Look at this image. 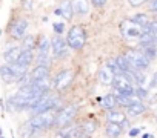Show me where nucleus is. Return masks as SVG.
Masks as SVG:
<instances>
[{
	"instance_id": "nucleus-1",
	"label": "nucleus",
	"mask_w": 157,
	"mask_h": 138,
	"mask_svg": "<svg viewBox=\"0 0 157 138\" xmlns=\"http://www.w3.org/2000/svg\"><path fill=\"white\" fill-rule=\"evenodd\" d=\"M57 111H59V109H56V107H54V109L45 111V112H42V114H36V115H33V117L28 120V121H29V124H31V127L34 129L36 135H39V132L46 130V129H49V127H52V126H54Z\"/></svg>"
},
{
	"instance_id": "nucleus-2",
	"label": "nucleus",
	"mask_w": 157,
	"mask_h": 138,
	"mask_svg": "<svg viewBox=\"0 0 157 138\" xmlns=\"http://www.w3.org/2000/svg\"><path fill=\"white\" fill-rule=\"evenodd\" d=\"M66 43H68L69 49L80 51L86 45V31H85V28L78 26V25L69 28V31L66 34Z\"/></svg>"
},
{
	"instance_id": "nucleus-3",
	"label": "nucleus",
	"mask_w": 157,
	"mask_h": 138,
	"mask_svg": "<svg viewBox=\"0 0 157 138\" xmlns=\"http://www.w3.org/2000/svg\"><path fill=\"white\" fill-rule=\"evenodd\" d=\"M59 106H60V98L57 97V95H54V94H49V92H46L31 109H29V114H31V117L33 115H36V114H42V112H45V111H49V109H59Z\"/></svg>"
},
{
	"instance_id": "nucleus-4",
	"label": "nucleus",
	"mask_w": 157,
	"mask_h": 138,
	"mask_svg": "<svg viewBox=\"0 0 157 138\" xmlns=\"http://www.w3.org/2000/svg\"><path fill=\"white\" fill-rule=\"evenodd\" d=\"M113 89L116 94L119 95H134V83L131 82V78H128L126 74H119L114 77L113 83H111Z\"/></svg>"
},
{
	"instance_id": "nucleus-5",
	"label": "nucleus",
	"mask_w": 157,
	"mask_h": 138,
	"mask_svg": "<svg viewBox=\"0 0 157 138\" xmlns=\"http://www.w3.org/2000/svg\"><path fill=\"white\" fill-rule=\"evenodd\" d=\"M119 28H120L122 37H123L125 40H128V42H134V40L139 42V38H140V35H142V32H143V29H142L139 25H136L131 19L122 20Z\"/></svg>"
},
{
	"instance_id": "nucleus-6",
	"label": "nucleus",
	"mask_w": 157,
	"mask_h": 138,
	"mask_svg": "<svg viewBox=\"0 0 157 138\" xmlns=\"http://www.w3.org/2000/svg\"><path fill=\"white\" fill-rule=\"evenodd\" d=\"M51 51L56 60H63L69 55V46L66 43V38H63L62 35L56 34L51 38Z\"/></svg>"
},
{
	"instance_id": "nucleus-7",
	"label": "nucleus",
	"mask_w": 157,
	"mask_h": 138,
	"mask_svg": "<svg viewBox=\"0 0 157 138\" xmlns=\"http://www.w3.org/2000/svg\"><path fill=\"white\" fill-rule=\"evenodd\" d=\"M77 111H78V107H77L75 104H69V106H66V107H63V109L57 111L54 126L63 127V126H66V124L72 123V120H74V118H75V115H77Z\"/></svg>"
},
{
	"instance_id": "nucleus-8",
	"label": "nucleus",
	"mask_w": 157,
	"mask_h": 138,
	"mask_svg": "<svg viewBox=\"0 0 157 138\" xmlns=\"http://www.w3.org/2000/svg\"><path fill=\"white\" fill-rule=\"evenodd\" d=\"M125 57L128 58V61H129L136 69H139V71H146V69L149 67V64H151V61H149L139 49H129V51L125 54Z\"/></svg>"
},
{
	"instance_id": "nucleus-9",
	"label": "nucleus",
	"mask_w": 157,
	"mask_h": 138,
	"mask_svg": "<svg viewBox=\"0 0 157 138\" xmlns=\"http://www.w3.org/2000/svg\"><path fill=\"white\" fill-rule=\"evenodd\" d=\"M74 82V74L69 69H62L57 72V75L52 80V88L56 91H65L66 88H69Z\"/></svg>"
},
{
	"instance_id": "nucleus-10",
	"label": "nucleus",
	"mask_w": 157,
	"mask_h": 138,
	"mask_svg": "<svg viewBox=\"0 0 157 138\" xmlns=\"http://www.w3.org/2000/svg\"><path fill=\"white\" fill-rule=\"evenodd\" d=\"M57 136L62 138H82V124H66L60 127Z\"/></svg>"
},
{
	"instance_id": "nucleus-11",
	"label": "nucleus",
	"mask_w": 157,
	"mask_h": 138,
	"mask_svg": "<svg viewBox=\"0 0 157 138\" xmlns=\"http://www.w3.org/2000/svg\"><path fill=\"white\" fill-rule=\"evenodd\" d=\"M28 28H29L28 19H19V20L13 25V28H11V35H13L16 40H22V38L26 35Z\"/></svg>"
},
{
	"instance_id": "nucleus-12",
	"label": "nucleus",
	"mask_w": 157,
	"mask_h": 138,
	"mask_svg": "<svg viewBox=\"0 0 157 138\" xmlns=\"http://www.w3.org/2000/svg\"><path fill=\"white\" fill-rule=\"evenodd\" d=\"M0 77H2L5 83H17V74L10 63H5L0 66Z\"/></svg>"
},
{
	"instance_id": "nucleus-13",
	"label": "nucleus",
	"mask_w": 157,
	"mask_h": 138,
	"mask_svg": "<svg viewBox=\"0 0 157 138\" xmlns=\"http://www.w3.org/2000/svg\"><path fill=\"white\" fill-rule=\"evenodd\" d=\"M54 14L59 16V17H62V19H65V20H71V19H72V14H74V13H72V5H71V2H69V0H65L60 6L56 8Z\"/></svg>"
},
{
	"instance_id": "nucleus-14",
	"label": "nucleus",
	"mask_w": 157,
	"mask_h": 138,
	"mask_svg": "<svg viewBox=\"0 0 157 138\" xmlns=\"http://www.w3.org/2000/svg\"><path fill=\"white\" fill-rule=\"evenodd\" d=\"M72 13L77 16H86L90 13V3L88 0H71Z\"/></svg>"
},
{
	"instance_id": "nucleus-15",
	"label": "nucleus",
	"mask_w": 157,
	"mask_h": 138,
	"mask_svg": "<svg viewBox=\"0 0 157 138\" xmlns=\"http://www.w3.org/2000/svg\"><path fill=\"white\" fill-rule=\"evenodd\" d=\"M20 52H22V46L10 45V46H6V49L3 51V58H5L6 63H14V61L19 58Z\"/></svg>"
},
{
	"instance_id": "nucleus-16",
	"label": "nucleus",
	"mask_w": 157,
	"mask_h": 138,
	"mask_svg": "<svg viewBox=\"0 0 157 138\" xmlns=\"http://www.w3.org/2000/svg\"><path fill=\"white\" fill-rule=\"evenodd\" d=\"M149 61L157 58V43H149V45H139L137 48Z\"/></svg>"
},
{
	"instance_id": "nucleus-17",
	"label": "nucleus",
	"mask_w": 157,
	"mask_h": 138,
	"mask_svg": "<svg viewBox=\"0 0 157 138\" xmlns=\"http://www.w3.org/2000/svg\"><path fill=\"white\" fill-rule=\"evenodd\" d=\"M97 101L102 104V107L105 111H114L119 104H117V98L116 94H106L103 98H97Z\"/></svg>"
},
{
	"instance_id": "nucleus-18",
	"label": "nucleus",
	"mask_w": 157,
	"mask_h": 138,
	"mask_svg": "<svg viewBox=\"0 0 157 138\" xmlns=\"http://www.w3.org/2000/svg\"><path fill=\"white\" fill-rule=\"evenodd\" d=\"M114 77H116L114 72L111 71L109 67H106V66H103L100 71H99V80H100V83H102L103 86H111Z\"/></svg>"
},
{
	"instance_id": "nucleus-19",
	"label": "nucleus",
	"mask_w": 157,
	"mask_h": 138,
	"mask_svg": "<svg viewBox=\"0 0 157 138\" xmlns=\"http://www.w3.org/2000/svg\"><path fill=\"white\" fill-rule=\"evenodd\" d=\"M31 85H33L34 91H42V92H49V89L52 88V82L49 80V77L39 78V80H33Z\"/></svg>"
},
{
	"instance_id": "nucleus-20",
	"label": "nucleus",
	"mask_w": 157,
	"mask_h": 138,
	"mask_svg": "<svg viewBox=\"0 0 157 138\" xmlns=\"http://www.w3.org/2000/svg\"><path fill=\"white\" fill-rule=\"evenodd\" d=\"M34 61V52L33 51H28V49H22L19 58L16 60L17 64H22V66H31V63Z\"/></svg>"
},
{
	"instance_id": "nucleus-21",
	"label": "nucleus",
	"mask_w": 157,
	"mask_h": 138,
	"mask_svg": "<svg viewBox=\"0 0 157 138\" xmlns=\"http://www.w3.org/2000/svg\"><path fill=\"white\" fill-rule=\"evenodd\" d=\"M122 133H123V129L117 123H108L106 127H105V135L108 138H119Z\"/></svg>"
},
{
	"instance_id": "nucleus-22",
	"label": "nucleus",
	"mask_w": 157,
	"mask_h": 138,
	"mask_svg": "<svg viewBox=\"0 0 157 138\" xmlns=\"http://www.w3.org/2000/svg\"><path fill=\"white\" fill-rule=\"evenodd\" d=\"M145 111H146V106L143 104V101H139V103H134V104L126 107V115L128 117H139Z\"/></svg>"
},
{
	"instance_id": "nucleus-23",
	"label": "nucleus",
	"mask_w": 157,
	"mask_h": 138,
	"mask_svg": "<svg viewBox=\"0 0 157 138\" xmlns=\"http://www.w3.org/2000/svg\"><path fill=\"white\" fill-rule=\"evenodd\" d=\"M33 80H39V78H45L49 75V67L48 66H40V64H36V67L33 71H29Z\"/></svg>"
},
{
	"instance_id": "nucleus-24",
	"label": "nucleus",
	"mask_w": 157,
	"mask_h": 138,
	"mask_svg": "<svg viewBox=\"0 0 157 138\" xmlns=\"http://www.w3.org/2000/svg\"><path fill=\"white\" fill-rule=\"evenodd\" d=\"M128 117H126V114H123V112H120V111H108V114H106V121L108 123H117V124H120L122 121H125Z\"/></svg>"
},
{
	"instance_id": "nucleus-25",
	"label": "nucleus",
	"mask_w": 157,
	"mask_h": 138,
	"mask_svg": "<svg viewBox=\"0 0 157 138\" xmlns=\"http://www.w3.org/2000/svg\"><path fill=\"white\" fill-rule=\"evenodd\" d=\"M49 49H51V40L46 38V37H42L37 42V54L39 55H46V54H49Z\"/></svg>"
},
{
	"instance_id": "nucleus-26",
	"label": "nucleus",
	"mask_w": 157,
	"mask_h": 138,
	"mask_svg": "<svg viewBox=\"0 0 157 138\" xmlns=\"http://www.w3.org/2000/svg\"><path fill=\"white\" fill-rule=\"evenodd\" d=\"M97 129V123L93 120H86L85 123H82V136H91Z\"/></svg>"
},
{
	"instance_id": "nucleus-27",
	"label": "nucleus",
	"mask_w": 157,
	"mask_h": 138,
	"mask_svg": "<svg viewBox=\"0 0 157 138\" xmlns=\"http://www.w3.org/2000/svg\"><path fill=\"white\" fill-rule=\"evenodd\" d=\"M136 25H139L142 29H146L148 28V25H149V17L146 16V14H142V13H139V14H136V16H132V19H131Z\"/></svg>"
},
{
	"instance_id": "nucleus-28",
	"label": "nucleus",
	"mask_w": 157,
	"mask_h": 138,
	"mask_svg": "<svg viewBox=\"0 0 157 138\" xmlns=\"http://www.w3.org/2000/svg\"><path fill=\"white\" fill-rule=\"evenodd\" d=\"M37 48V42H36V37L28 34L22 38V49H28V51H34Z\"/></svg>"
},
{
	"instance_id": "nucleus-29",
	"label": "nucleus",
	"mask_w": 157,
	"mask_h": 138,
	"mask_svg": "<svg viewBox=\"0 0 157 138\" xmlns=\"http://www.w3.org/2000/svg\"><path fill=\"white\" fill-rule=\"evenodd\" d=\"M19 135H20L22 138H34V136H36V132H34V129L31 127L29 121H26L25 124L20 126V129H19Z\"/></svg>"
},
{
	"instance_id": "nucleus-30",
	"label": "nucleus",
	"mask_w": 157,
	"mask_h": 138,
	"mask_svg": "<svg viewBox=\"0 0 157 138\" xmlns=\"http://www.w3.org/2000/svg\"><path fill=\"white\" fill-rule=\"evenodd\" d=\"M134 95H137V97L143 101V100H148L149 92H148V89H146L145 86H136V88H134Z\"/></svg>"
},
{
	"instance_id": "nucleus-31",
	"label": "nucleus",
	"mask_w": 157,
	"mask_h": 138,
	"mask_svg": "<svg viewBox=\"0 0 157 138\" xmlns=\"http://www.w3.org/2000/svg\"><path fill=\"white\" fill-rule=\"evenodd\" d=\"M106 67H109V69H111V71L114 72V75L122 74V72H120V69H119V64H117V61H116V58L108 60V61H106Z\"/></svg>"
},
{
	"instance_id": "nucleus-32",
	"label": "nucleus",
	"mask_w": 157,
	"mask_h": 138,
	"mask_svg": "<svg viewBox=\"0 0 157 138\" xmlns=\"http://www.w3.org/2000/svg\"><path fill=\"white\" fill-rule=\"evenodd\" d=\"M37 64H40V66H51V57H49V54H46V55H39L37 54Z\"/></svg>"
},
{
	"instance_id": "nucleus-33",
	"label": "nucleus",
	"mask_w": 157,
	"mask_h": 138,
	"mask_svg": "<svg viewBox=\"0 0 157 138\" xmlns=\"http://www.w3.org/2000/svg\"><path fill=\"white\" fill-rule=\"evenodd\" d=\"M146 31H149V34L154 37V40H155V43H157V20L149 22V25H148Z\"/></svg>"
},
{
	"instance_id": "nucleus-34",
	"label": "nucleus",
	"mask_w": 157,
	"mask_h": 138,
	"mask_svg": "<svg viewBox=\"0 0 157 138\" xmlns=\"http://www.w3.org/2000/svg\"><path fill=\"white\" fill-rule=\"evenodd\" d=\"M52 29H54L56 34L62 35V34L65 32V23H63V22H56V23L52 25Z\"/></svg>"
},
{
	"instance_id": "nucleus-35",
	"label": "nucleus",
	"mask_w": 157,
	"mask_h": 138,
	"mask_svg": "<svg viewBox=\"0 0 157 138\" xmlns=\"http://www.w3.org/2000/svg\"><path fill=\"white\" fill-rule=\"evenodd\" d=\"M140 132H142V127H129V129H128V136L136 138V136H139Z\"/></svg>"
},
{
	"instance_id": "nucleus-36",
	"label": "nucleus",
	"mask_w": 157,
	"mask_h": 138,
	"mask_svg": "<svg viewBox=\"0 0 157 138\" xmlns=\"http://www.w3.org/2000/svg\"><path fill=\"white\" fill-rule=\"evenodd\" d=\"M148 88H149V89H157V71L152 74V77H151V80H149Z\"/></svg>"
},
{
	"instance_id": "nucleus-37",
	"label": "nucleus",
	"mask_w": 157,
	"mask_h": 138,
	"mask_svg": "<svg viewBox=\"0 0 157 138\" xmlns=\"http://www.w3.org/2000/svg\"><path fill=\"white\" fill-rule=\"evenodd\" d=\"M106 2H108V0H91V5L94 8H103L106 5Z\"/></svg>"
},
{
	"instance_id": "nucleus-38",
	"label": "nucleus",
	"mask_w": 157,
	"mask_h": 138,
	"mask_svg": "<svg viewBox=\"0 0 157 138\" xmlns=\"http://www.w3.org/2000/svg\"><path fill=\"white\" fill-rule=\"evenodd\" d=\"M128 2H129V5H131V6H140V5L146 3L148 0H128Z\"/></svg>"
},
{
	"instance_id": "nucleus-39",
	"label": "nucleus",
	"mask_w": 157,
	"mask_h": 138,
	"mask_svg": "<svg viewBox=\"0 0 157 138\" xmlns=\"http://www.w3.org/2000/svg\"><path fill=\"white\" fill-rule=\"evenodd\" d=\"M149 11L151 13H157V0H149Z\"/></svg>"
},
{
	"instance_id": "nucleus-40",
	"label": "nucleus",
	"mask_w": 157,
	"mask_h": 138,
	"mask_svg": "<svg viewBox=\"0 0 157 138\" xmlns=\"http://www.w3.org/2000/svg\"><path fill=\"white\" fill-rule=\"evenodd\" d=\"M23 5L26 6V9H31L33 8V0H22Z\"/></svg>"
},
{
	"instance_id": "nucleus-41",
	"label": "nucleus",
	"mask_w": 157,
	"mask_h": 138,
	"mask_svg": "<svg viewBox=\"0 0 157 138\" xmlns=\"http://www.w3.org/2000/svg\"><path fill=\"white\" fill-rule=\"evenodd\" d=\"M142 138H154V135H152V133H143Z\"/></svg>"
},
{
	"instance_id": "nucleus-42",
	"label": "nucleus",
	"mask_w": 157,
	"mask_h": 138,
	"mask_svg": "<svg viewBox=\"0 0 157 138\" xmlns=\"http://www.w3.org/2000/svg\"><path fill=\"white\" fill-rule=\"evenodd\" d=\"M0 135H2V127H0Z\"/></svg>"
},
{
	"instance_id": "nucleus-43",
	"label": "nucleus",
	"mask_w": 157,
	"mask_h": 138,
	"mask_svg": "<svg viewBox=\"0 0 157 138\" xmlns=\"http://www.w3.org/2000/svg\"><path fill=\"white\" fill-rule=\"evenodd\" d=\"M155 20H157V13H155Z\"/></svg>"
},
{
	"instance_id": "nucleus-44",
	"label": "nucleus",
	"mask_w": 157,
	"mask_h": 138,
	"mask_svg": "<svg viewBox=\"0 0 157 138\" xmlns=\"http://www.w3.org/2000/svg\"><path fill=\"white\" fill-rule=\"evenodd\" d=\"M0 35H2V29H0Z\"/></svg>"
},
{
	"instance_id": "nucleus-45",
	"label": "nucleus",
	"mask_w": 157,
	"mask_h": 138,
	"mask_svg": "<svg viewBox=\"0 0 157 138\" xmlns=\"http://www.w3.org/2000/svg\"><path fill=\"white\" fill-rule=\"evenodd\" d=\"M128 138H132V136H128Z\"/></svg>"
},
{
	"instance_id": "nucleus-46",
	"label": "nucleus",
	"mask_w": 157,
	"mask_h": 138,
	"mask_svg": "<svg viewBox=\"0 0 157 138\" xmlns=\"http://www.w3.org/2000/svg\"><path fill=\"white\" fill-rule=\"evenodd\" d=\"M155 121H157V117H155Z\"/></svg>"
},
{
	"instance_id": "nucleus-47",
	"label": "nucleus",
	"mask_w": 157,
	"mask_h": 138,
	"mask_svg": "<svg viewBox=\"0 0 157 138\" xmlns=\"http://www.w3.org/2000/svg\"><path fill=\"white\" fill-rule=\"evenodd\" d=\"M57 138H62V136H57Z\"/></svg>"
}]
</instances>
